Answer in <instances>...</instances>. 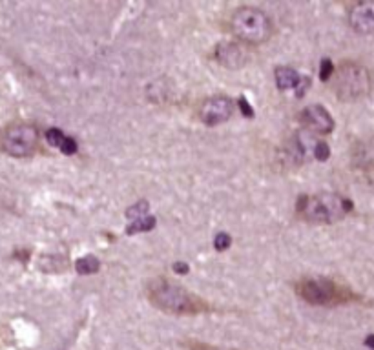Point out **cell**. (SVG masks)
<instances>
[{"label": "cell", "instance_id": "1", "mask_svg": "<svg viewBox=\"0 0 374 350\" xmlns=\"http://www.w3.org/2000/svg\"><path fill=\"white\" fill-rule=\"evenodd\" d=\"M148 297L157 309L170 314H179V316L208 310V304L201 297L193 296L192 292L186 290L185 287L164 280V277L151 281L150 287H148Z\"/></svg>", "mask_w": 374, "mask_h": 350}, {"label": "cell", "instance_id": "2", "mask_svg": "<svg viewBox=\"0 0 374 350\" xmlns=\"http://www.w3.org/2000/svg\"><path fill=\"white\" fill-rule=\"evenodd\" d=\"M353 210V203L338 193L321 192L305 196L298 201V213L309 223L331 225L343 219Z\"/></svg>", "mask_w": 374, "mask_h": 350}, {"label": "cell", "instance_id": "3", "mask_svg": "<svg viewBox=\"0 0 374 350\" xmlns=\"http://www.w3.org/2000/svg\"><path fill=\"white\" fill-rule=\"evenodd\" d=\"M232 33L245 44H263L272 37L274 26L263 9L254 6H241L232 13Z\"/></svg>", "mask_w": 374, "mask_h": 350}, {"label": "cell", "instance_id": "4", "mask_svg": "<svg viewBox=\"0 0 374 350\" xmlns=\"http://www.w3.org/2000/svg\"><path fill=\"white\" fill-rule=\"evenodd\" d=\"M370 73L356 63H343L334 71V92L343 102L360 100L370 92Z\"/></svg>", "mask_w": 374, "mask_h": 350}, {"label": "cell", "instance_id": "5", "mask_svg": "<svg viewBox=\"0 0 374 350\" xmlns=\"http://www.w3.org/2000/svg\"><path fill=\"white\" fill-rule=\"evenodd\" d=\"M299 296L311 304H336L341 301H347L351 294L338 287L334 281L327 277H318V280H301L296 285Z\"/></svg>", "mask_w": 374, "mask_h": 350}, {"label": "cell", "instance_id": "6", "mask_svg": "<svg viewBox=\"0 0 374 350\" xmlns=\"http://www.w3.org/2000/svg\"><path fill=\"white\" fill-rule=\"evenodd\" d=\"M38 134L31 124H15L2 135V150L13 157H30L37 148Z\"/></svg>", "mask_w": 374, "mask_h": 350}, {"label": "cell", "instance_id": "7", "mask_svg": "<svg viewBox=\"0 0 374 350\" xmlns=\"http://www.w3.org/2000/svg\"><path fill=\"white\" fill-rule=\"evenodd\" d=\"M234 115V102L225 95H215L206 99L199 110V119L206 126H218L227 122Z\"/></svg>", "mask_w": 374, "mask_h": 350}, {"label": "cell", "instance_id": "8", "mask_svg": "<svg viewBox=\"0 0 374 350\" xmlns=\"http://www.w3.org/2000/svg\"><path fill=\"white\" fill-rule=\"evenodd\" d=\"M214 57L228 70H240L248 63V51L240 42H219L214 50Z\"/></svg>", "mask_w": 374, "mask_h": 350}, {"label": "cell", "instance_id": "9", "mask_svg": "<svg viewBox=\"0 0 374 350\" xmlns=\"http://www.w3.org/2000/svg\"><path fill=\"white\" fill-rule=\"evenodd\" d=\"M301 122L314 134H331L334 129V119L320 105H312L301 112Z\"/></svg>", "mask_w": 374, "mask_h": 350}, {"label": "cell", "instance_id": "10", "mask_svg": "<svg viewBox=\"0 0 374 350\" xmlns=\"http://www.w3.org/2000/svg\"><path fill=\"white\" fill-rule=\"evenodd\" d=\"M349 24L356 33H374V2H360L349 11Z\"/></svg>", "mask_w": 374, "mask_h": 350}, {"label": "cell", "instance_id": "11", "mask_svg": "<svg viewBox=\"0 0 374 350\" xmlns=\"http://www.w3.org/2000/svg\"><path fill=\"white\" fill-rule=\"evenodd\" d=\"M46 141L50 142L51 146H55V148H59V150L66 155H73L77 152V148H79V146H77V142H75V139L64 135L63 129H59V128L48 129Z\"/></svg>", "mask_w": 374, "mask_h": 350}, {"label": "cell", "instance_id": "12", "mask_svg": "<svg viewBox=\"0 0 374 350\" xmlns=\"http://www.w3.org/2000/svg\"><path fill=\"white\" fill-rule=\"evenodd\" d=\"M274 77H276V84L282 92H287V90H294L298 88V84L301 83V75L298 71L292 70L289 66H279L276 68L274 71Z\"/></svg>", "mask_w": 374, "mask_h": 350}, {"label": "cell", "instance_id": "13", "mask_svg": "<svg viewBox=\"0 0 374 350\" xmlns=\"http://www.w3.org/2000/svg\"><path fill=\"white\" fill-rule=\"evenodd\" d=\"M99 268H101V262H99L97 258H93V255H85V258H80L75 261V270L77 274L80 275L95 274Z\"/></svg>", "mask_w": 374, "mask_h": 350}, {"label": "cell", "instance_id": "14", "mask_svg": "<svg viewBox=\"0 0 374 350\" xmlns=\"http://www.w3.org/2000/svg\"><path fill=\"white\" fill-rule=\"evenodd\" d=\"M156 228V217H143V219H137V221L132 223L130 226L127 228V233L128 235H134V233H139V232H150V230Z\"/></svg>", "mask_w": 374, "mask_h": 350}, {"label": "cell", "instance_id": "15", "mask_svg": "<svg viewBox=\"0 0 374 350\" xmlns=\"http://www.w3.org/2000/svg\"><path fill=\"white\" fill-rule=\"evenodd\" d=\"M148 203L146 201H141V203H135L134 206H130V208L127 210V217L128 219H132V221H137V219H143V217H146V212H148Z\"/></svg>", "mask_w": 374, "mask_h": 350}, {"label": "cell", "instance_id": "16", "mask_svg": "<svg viewBox=\"0 0 374 350\" xmlns=\"http://www.w3.org/2000/svg\"><path fill=\"white\" fill-rule=\"evenodd\" d=\"M230 245H232V238H230V235H228V233L221 232V233H218V235H215V238H214V248H215V250L225 252V250H227V248H230Z\"/></svg>", "mask_w": 374, "mask_h": 350}, {"label": "cell", "instance_id": "17", "mask_svg": "<svg viewBox=\"0 0 374 350\" xmlns=\"http://www.w3.org/2000/svg\"><path fill=\"white\" fill-rule=\"evenodd\" d=\"M312 154H314V157L318 159V161H327V159L331 157V150H328V146L321 141H316Z\"/></svg>", "mask_w": 374, "mask_h": 350}, {"label": "cell", "instance_id": "18", "mask_svg": "<svg viewBox=\"0 0 374 350\" xmlns=\"http://www.w3.org/2000/svg\"><path fill=\"white\" fill-rule=\"evenodd\" d=\"M332 75H334V66H332V63L328 60V58H324V60H321V68H320V79L328 80Z\"/></svg>", "mask_w": 374, "mask_h": 350}, {"label": "cell", "instance_id": "19", "mask_svg": "<svg viewBox=\"0 0 374 350\" xmlns=\"http://www.w3.org/2000/svg\"><path fill=\"white\" fill-rule=\"evenodd\" d=\"M240 108L247 117H254V110L250 108V105H248V100L245 99V97H241L240 99Z\"/></svg>", "mask_w": 374, "mask_h": 350}, {"label": "cell", "instance_id": "20", "mask_svg": "<svg viewBox=\"0 0 374 350\" xmlns=\"http://www.w3.org/2000/svg\"><path fill=\"white\" fill-rule=\"evenodd\" d=\"M173 270H176L177 274H188V265H186V262H183V261H179V262H176V265H173Z\"/></svg>", "mask_w": 374, "mask_h": 350}, {"label": "cell", "instance_id": "21", "mask_svg": "<svg viewBox=\"0 0 374 350\" xmlns=\"http://www.w3.org/2000/svg\"><path fill=\"white\" fill-rule=\"evenodd\" d=\"M365 345L369 346V349H373V350H374V336H373V334H370L369 338L365 339Z\"/></svg>", "mask_w": 374, "mask_h": 350}]
</instances>
